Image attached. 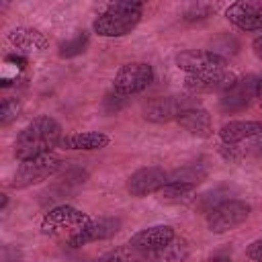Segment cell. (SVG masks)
Returning a JSON list of instances; mask_svg holds the SVG:
<instances>
[{
	"label": "cell",
	"mask_w": 262,
	"mask_h": 262,
	"mask_svg": "<svg viewBox=\"0 0 262 262\" xmlns=\"http://www.w3.org/2000/svg\"><path fill=\"white\" fill-rule=\"evenodd\" d=\"M250 211H252V207L246 201H239V199L223 201L221 205L207 211V217H205L207 229L217 235L227 233V231L239 227L242 223H246V219L250 217Z\"/></svg>",
	"instance_id": "8992f818"
},
{
	"label": "cell",
	"mask_w": 262,
	"mask_h": 262,
	"mask_svg": "<svg viewBox=\"0 0 262 262\" xmlns=\"http://www.w3.org/2000/svg\"><path fill=\"white\" fill-rule=\"evenodd\" d=\"M94 262H98V260H94Z\"/></svg>",
	"instance_id": "d6a6232c"
},
{
	"label": "cell",
	"mask_w": 262,
	"mask_h": 262,
	"mask_svg": "<svg viewBox=\"0 0 262 262\" xmlns=\"http://www.w3.org/2000/svg\"><path fill=\"white\" fill-rule=\"evenodd\" d=\"M174 63L178 70L186 72V76H199V74H211L227 70L225 55H219L209 49H186L176 53Z\"/></svg>",
	"instance_id": "ba28073f"
},
{
	"label": "cell",
	"mask_w": 262,
	"mask_h": 262,
	"mask_svg": "<svg viewBox=\"0 0 262 262\" xmlns=\"http://www.w3.org/2000/svg\"><path fill=\"white\" fill-rule=\"evenodd\" d=\"M262 135V121H229L219 129L221 143H242Z\"/></svg>",
	"instance_id": "ac0fdd59"
},
{
	"label": "cell",
	"mask_w": 262,
	"mask_h": 262,
	"mask_svg": "<svg viewBox=\"0 0 262 262\" xmlns=\"http://www.w3.org/2000/svg\"><path fill=\"white\" fill-rule=\"evenodd\" d=\"M246 256H248L252 262H262V237H260V239H254V242L246 248Z\"/></svg>",
	"instance_id": "83f0119b"
},
{
	"label": "cell",
	"mask_w": 262,
	"mask_h": 262,
	"mask_svg": "<svg viewBox=\"0 0 262 262\" xmlns=\"http://www.w3.org/2000/svg\"><path fill=\"white\" fill-rule=\"evenodd\" d=\"M235 80H237V76L229 70L199 74V76H186L184 78V90L190 94H213V92L223 94Z\"/></svg>",
	"instance_id": "7c38bea8"
},
{
	"label": "cell",
	"mask_w": 262,
	"mask_h": 262,
	"mask_svg": "<svg viewBox=\"0 0 262 262\" xmlns=\"http://www.w3.org/2000/svg\"><path fill=\"white\" fill-rule=\"evenodd\" d=\"M104 106H106V113H117V111H121L125 106V98L115 94V92H111L104 98Z\"/></svg>",
	"instance_id": "484cf974"
},
{
	"label": "cell",
	"mask_w": 262,
	"mask_h": 262,
	"mask_svg": "<svg viewBox=\"0 0 262 262\" xmlns=\"http://www.w3.org/2000/svg\"><path fill=\"white\" fill-rule=\"evenodd\" d=\"M86 47H88V35L82 31V33H78L74 39L61 43V47H59V55H61V57H74V55L84 53Z\"/></svg>",
	"instance_id": "603a6c76"
},
{
	"label": "cell",
	"mask_w": 262,
	"mask_h": 262,
	"mask_svg": "<svg viewBox=\"0 0 262 262\" xmlns=\"http://www.w3.org/2000/svg\"><path fill=\"white\" fill-rule=\"evenodd\" d=\"M6 205H8V196H6V194H2V203H0V209L4 211V209H6Z\"/></svg>",
	"instance_id": "4dcf8cb0"
},
{
	"label": "cell",
	"mask_w": 262,
	"mask_h": 262,
	"mask_svg": "<svg viewBox=\"0 0 262 262\" xmlns=\"http://www.w3.org/2000/svg\"><path fill=\"white\" fill-rule=\"evenodd\" d=\"M119 229H121V221L117 217H98V219H92L86 227H82L78 233H74L66 242H68L70 248H80V246H86V244H92V242L108 239Z\"/></svg>",
	"instance_id": "4fadbf2b"
},
{
	"label": "cell",
	"mask_w": 262,
	"mask_h": 262,
	"mask_svg": "<svg viewBox=\"0 0 262 262\" xmlns=\"http://www.w3.org/2000/svg\"><path fill=\"white\" fill-rule=\"evenodd\" d=\"M111 143V137L104 131H80L63 135L59 141V147L72 149V151H96Z\"/></svg>",
	"instance_id": "e0dca14e"
},
{
	"label": "cell",
	"mask_w": 262,
	"mask_h": 262,
	"mask_svg": "<svg viewBox=\"0 0 262 262\" xmlns=\"http://www.w3.org/2000/svg\"><path fill=\"white\" fill-rule=\"evenodd\" d=\"M258 102H260V106H262V96H260V98H258Z\"/></svg>",
	"instance_id": "1f68e13d"
},
{
	"label": "cell",
	"mask_w": 262,
	"mask_h": 262,
	"mask_svg": "<svg viewBox=\"0 0 262 262\" xmlns=\"http://www.w3.org/2000/svg\"><path fill=\"white\" fill-rule=\"evenodd\" d=\"M213 12H215V6H213V4L196 2V4H190V6L184 10L182 18H184L186 23H196V20H205V18H209Z\"/></svg>",
	"instance_id": "d4e9b609"
},
{
	"label": "cell",
	"mask_w": 262,
	"mask_h": 262,
	"mask_svg": "<svg viewBox=\"0 0 262 262\" xmlns=\"http://www.w3.org/2000/svg\"><path fill=\"white\" fill-rule=\"evenodd\" d=\"M151 82H154V68L145 61H131L117 70L113 78V92L123 98H129L141 94Z\"/></svg>",
	"instance_id": "52a82bcc"
},
{
	"label": "cell",
	"mask_w": 262,
	"mask_h": 262,
	"mask_svg": "<svg viewBox=\"0 0 262 262\" xmlns=\"http://www.w3.org/2000/svg\"><path fill=\"white\" fill-rule=\"evenodd\" d=\"M98 262H147V256L137 248H133L131 244H127L106 252L104 256L98 258Z\"/></svg>",
	"instance_id": "7402d4cb"
},
{
	"label": "cell",
	"mask_w": 262,
	"mask_h": 262,
	"mask_svg": "<svg viewBox=\"0 0 262 262\" xmlns=\"http://www.w3.org/2000/svg\"><path fill=\"white\" fill-rule=\"evenodd\" d=\"M145 4L143 2H113L108 4L92 23V31L98 37H125L129 35L143 18Z\"/></svg>",
	"instance_id": "7a4b0ae2"
},
{
	"label": "cell",
	"mask_w": 262,
	"mask_h": 262,
	"mask_svg": "<svg viewBox=\"0 0 262 262\" xmlns=\"http://www.w3.org/2000/svg\"><path fill=\"white\" fill-rule=\"evenodd\" d=\"M168 184V172L158 166H147L135 170L127 178V190L131 196H147V194H158L164 186Z\"/></svg>",
	"instance_id": "30bf717a"
},
{
	"label": "cell",
	"mask_w": 262,
	"mask_h": 262,
	"mask_svg": "<svg viewBox=\"0 0 262 262\" xmlns=\"http://www.w3.org/2000/svg\"><path fill=\"white\" fill-rule=\"evenodd\" d=\"M225 18L239 31L260 33L262 31V2L239 0L225 8Z\"/></svg>",
	"instance_id": "8fae6325"
},
{
	"label": "cell",
	"mask_w": 262,
	"mask_h": 262,
	"mask_svg": "<svg viewBox=\"0 0 262 262\" xmlns=\"http://www.w3.org/2000/svg\"><path fill=\"white\" fill-rule=\"evenodd\" d=\"M147 262H186V258L190 256V244L188 239L176 235L170 244L145 254Z\"/></svg>",
	"instance_id": "d6986e66"
},
{
	"label": "cell",
	"mask_w": 262,
	"mask_h": 262,
	"mask_svg": "<svg viewBox=\"0 0 262 262\" xmlns=\"http://www.w3.org/2000/svg\"><path fill=\"white\" fill-rule=\"evenodd\" d=\"M252 51H254V55H256L258 59H262V33H260L258 37H254V41H252Z\"/></svg>",
	"instance_id": "f1b7e54d"
},
{
	"label": "cell",
	"mask_w": 262,
	"mask_h": 262,
	"mask_svg": "<svg viewBox=\"0 0 262 262\" xmlns=\"http://www.w3.org/2000/svg\"><path fill=\"white\" fill-rule=\"evenodd\" d=\"M205 178H207V168L203 164H186L168 174V182H182L190 186L201 184Z\"/></svg>",
	"instance_id": "ffe728a7"
},
{
	"label": "cell",
	"mask_w": 262,
	"mask_h": 262,
	"mask_svg": "<svg viewBox=\"0 0 262 262\" xmlns=\"http://www.w3.org/2000/svg\"><path fill=\"white\" fill-rule=\"evenodd\" d=\"M20 111H23V106L16 98H4L0 104V125L6 127L10 123H14L20 117Z\"/></svg>",
	"instance_id": "cb8c5ba5"
},
{
	"label": "cell",
	"mask_w": 262,
	"mask_h": 262,
	"mask_svg": "<svg viewBox=\"0 0 262 262\" xmlns=\"http://www.w3.org/2000/svg\"><path fill=\"white\" fill-rule=\"evenodd\" d=\"M176 237V229L172 225H166V223H160V225H149L145 229H139L131 235L129 244L133 248H137L139 252L143 254H149L166 244H170L172 239Z\"/></svg>",
	"instance_id": "5bb4252c"
},
{
	"label": "cell",
	"mask_w": 262,
	"mask_h": 262,
	"mask_svg": "<svg viewBox=\"0 0 262 262\" xmlns=\"http://www.w3.org/2000/svg\"><path fill=\"white\" fill-rule=\"evenodd\" d=\"M262 96V76L248 74L237 78L219 98L221 113H239L246 111L254 100Z\"/></svg>",
	"instance_id": "277c9868"
},
{
	"label": "cell",
	"mask_w": 262,
	"mask_h": 262,
	"mask_svg": "<svg viewBox=\"0 0 262 262\" xmlns=\"http://www.w3.org/2000/svg\"><path fill=\"white\" fill-rule=\"evenodd\" d=\"M194 188H196V186L182 184V182H168V184L158 192V199L164 201V203H186V201L192 199Z\"/></svg>",
	"instance_id": "44dd1931"
},
{
	"label": "cell",
	"mask_w": 262,
	"mask_h": 262,
	"mask_svg": "<svg viewBox=\"0 0 262 262\" xmlns=\"http://www.w3.org/2000/svg\"><path fill=\"white\" fill-rule=\"evenodd\" d=\"M219 151H221V156L225 160H239L244 156V151L239 149V145H233V143H221Z\"/></svg>",
	"instance_id": "4316f807"
},
{
	"label": "cell",
	"mask_w": 262,
	"mask_h": 262,
	"mask_svg": "<svg viewBox=\"0 0 262 262\" xmlns=\"http://www.w3.org/2000/svg\"><path fill=\"white\" fill-rule=\"evenodd\" d=\"M250 151H252L256 158H262V135L256 137V141L250 145Z\"/></svg>",
	"instance_id": "f546056e"
},
{
	"label": "cell",
	"mask_w": 262,
	"mask_h": 262,
	"mask_svg": "<svg viewBox=\"0 0 262 262\" xmlns=\"http://www.w3.org/2000/svg\"><path fill=\"white\" fill-rule=\"evenodd\" d=\"M176 123L188 131L190 135H196V137H211L213 135V121H211V115L207 108L203 106H190V108H184Z\"/></svg>",
	"instance_id": "2e32d148"
},
{
	"label": "cell",
	"mask_w": 262,
	"mask_h": 262,
	"mask_svg": "<svg viewBox=\"0 0 262 262\" xmlns=\"http://www.w3.org/2000/svg\"><path fill=\"white\" fill-rule=\"evenodd\" d=\"M61 137H63V129L53 117L49 115L35 117L18 131L14 139V158L23 162L29 158L51 154L53 147H59Z\"/></svg>",
	"instance_id": "6da1fadb"
},
{
	"label": "cell",
	"mask_w": 262,
	"mask_h": 262,
	"mask_svg": "<svg viewBox=\"0 0 262 262\" xmlns=\"http://www.w3.org/2000/svg\"><path fill=\"white\" fill-rule=\"evenodd\" d=\"M90 221L92 219L88 213H84L72 205H59V207H55L43 215L41 231L45 235H53V237L66 235V239H68L74 233H78L82 227H86Z\"/></svg>",
	"instance_id": "3957f363"
},
{
	"label": "cell",
	"mask_w": 262,
	"mask_h": 262,
	"mask_svg": "<svg viewBox=\"0 0 262 262\" xmlns=\"http://www.w3.org/2000/svg\"><path fill=\"white\" fill-rule=\"evenodd\" d=\"M6 39L20 53H39L49 45L47 37L35 27H14L8 31Z\"/></svg>",
	"instance_id": "9a60e30c"
},
{
	"label": "cell",
	"mask_w": 262,
	"mask_h": 262,
	"mask_svg": "<svg viewBox=\"0 0 262 262\" xmlns=\"http://www.w3.org/2000/svg\"><path fill=\"white\" fill-rule=\"evenodd\" d=\"M190 106H196V104L192 102V98H186V96H158L143 104V119L151 123L176 121L178 115Z\"/></svg>",
	"instance_id": "9c48e42d"
},
{
	"label": "cell",
	"mask_w": 262,
	"mask_h": 262,
	"mask_svg": "<svg viewBox=\"0 0 262 262\" xmlns=\"http://www.w3.org/2000/svg\"><path fill=\"white\" fill-rule=\"evenodd\" d=\"M61 168V160L55 154H43L18 162V168L12 178V188H29L39 182H45Z\"/></svg>",
	"instance_id": "5b68a950"
}]
</instances>
